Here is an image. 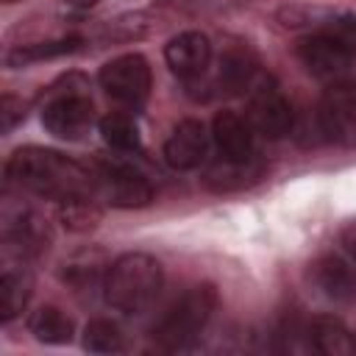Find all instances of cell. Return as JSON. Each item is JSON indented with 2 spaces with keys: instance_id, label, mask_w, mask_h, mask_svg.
<instances>
[{
  "instance_id": "9",
  "label": "cell",
  "mask_w": 356,
  "mask_h": 356,
  "mask_svg": "<svg viewBox=\"0 0 356 356\" xmlns=\"http://www.w3.org/2000/svg\"><path fill=\"white\" fill-rule=\"evenodd\" d=\"M97 192L117 209H142L153 200L150 181L128 164H103L97 172Z\"/></svg>"
},
{
  "instance_id": "5",
  "label": "cell",
  "mask_w": 356,
  "mask_h": 356,
  "mask_svg": "<svg viewBox=\"0 0 356 356\" xmlns=\"http://www.w3.org/2000/svg\"><path fill=\"white\" fill-rule=\"evenodd\" d=\"M97 81H100L103 92L111 100H117L128 108L145 106V100L150 95V83H153L150 64L139 53H125V56H117V58L106 61L100 67Z\"/></svg>"
},
{
  "instance_id": "19",
  "label": "cell",
  "mask_w": 356,
  "mask_h": 356,
  "mask_svg": "<svg viewBox=\"0 0 356 356\" xmlns=\"http://www.w3.org/2000/svg\"><path fill=\"white\" fill-rule=\"evenodd\" d=\"M81 39L70 36V39H53V42H33V44H17L6 53V64L8 67H28V64H36V61H44V58H58L64 53H72L78 50Z\"/></svg>"
},
{
  "instance_id": "10",
  "label": "cell",
  "mask_w": 356,
  "mask_h": 356,
  "mask_svg": "<svg viewBox=\"0 0 356 356\" xmlns=\"http://www.w3.org/2000/svg\"><path fill=\"white\" fill-rule=\"evenodd\" d=\"M164 61L181 81H197L209 70L211 61V42L200 31H184L172 36L164 47Z\"/></svg>"
},
{
  "instance_id": "21",
  "label": "cell",
  "mask_w": 356,
  "mask_h": 356,
  "mask_svg": "<svg viewBox=\"0 0 356 356\" xmlns=\"http://www.w3.org/2000/svg\"><path fill=\"white\" fill-rule=\"evenodd\" d=\"M103 217V209L97 206V200H92V195H81V197H70L58 203V220L64 228L70 231H92Z\"/></svg>"
},
{
  "instance_id": "13",
  "label": "cell",
  "mask_w": 356,
  "mask_h": 356,
  "mask_svg": "<svg viewBox=\"0 0 356 356\" xmlns=\"http://www.w3.org/2000/svg\"><path fill=\"white\" fill-rule=\"evenodd\" d=\"M253 134L256 131L248 122V117H239L236 111H220L211 122V136L222 150V159H231V161L253 159Z\"/></svg>"
},
{
  "instance_id": "8",
  "label": "cell",
  "mask_w": 356,
  "mask_h": 356,
  "mask_svg": "<svg viewBox=\"0 0 356 356\" xmlns=\"http://www.w3.org/2000/svg\"><path fill=\"white\" fill-rule=\"evenodd\" d=\"M317 122L325 139L342 147H356V83L334 81L320 97Z\"/></svg>"
},
{
  "instance_id": "11",
  "label": "cell",
  "mask_w": 356,
  "mask_h": 356,
  "mask_svg": "<svg viewBox=\"0 0 356 356\" xmlns=\"http://www.w3.org/2000/svg\"><path fill=\"white\" fill-rule=\"evenodd\" d=\"M206 153H209V131L200 120H181L170 139L164 142V161L172 167V170H195L206 161Z\"/></svg>"
},
{
  "instance_id": "22",
  "label": "cell",
  "mask_w": 356,
  "mask_h": 356,
  "mask_svg": "<svg viewBox=\"0 0 356 356\" xmlns=\"http://www.w3.org/2000/svg\"><path fill=\"white\" fill-rule=\"evenodd\" d=\"M83 350H89V353H122L125 337L117 328V323H111L106 317H95L83 328Z\"/></svg>"
},
{
  "instance_id": "25",
  "label": "cell",
  "mask_w": 356,
  "mask_h": 356,
  "mask_svg": "<svg viewBox=\"0 0 356 356\" xmlns=\"http://www.w3.org/2000/svg\"><path fill=\"white\" fill-rule=\"evenodd\" d=\"M6 3H14V0H6Z\"/></svg>"
},
{
  "instance_id": "3",
  "label": "cell",
  "mask_w": 356,
  "mask_h": 356,
  "mask_svg": "<svg viewBox=\"0 0 356 356\" xmlns=\"http://www.w3.org/2000/svg\"><path fill=\"white\" fill-rule=\"evenodd\" d=\"M356 56V19L350 14H337L328 25L317 28L298 44V58L303 67L323 81H337L348 72Z\"/></svg>"
},
{
  "instance_id": "16",
  "label": "cell",
  "mask_w": 356,
  "mask_h": 356,
  "mask_svg": "<svg viewBox=\"0 0 356 356\" xmlns=\"http://www.w3.org/2000/svg\"><path fill=\"white\" fill-rule=\"evenodd\" d=\"M33 292V275L22 264H6L0 273V320L8 323L28 306Z\"/></svg>"
},
{
  "instance_id": "18",
  "label": "cell",
  "mask_w": 356,
  "mask_h": 356,
  "mask_svg": "<svg viewBox=\"0 0 356 356\" xmlns=\"http://www.w3.org/2000/svg\"><path fill=\"white\" fill-rule=\"evenodd\" d=\"M28 331L44 345H67L72 342L75 325L58 306H39L28 317Z\"/></svg>"
},
{
  "instance_id": "24",
  "label": "cell",
  "mask_w": 356,
  "mask_h": 356,
  "mask_svg": "<svg viewBox=\"0 0 356 356\" xmlns=\"http://www.w3.org/2000/svg\"><path fill=\"white\" fill-rule=\"evenodd\" d=\"M342 248H345V253L350 256V261L356 264V225L345 228V234H342Z\"/></svg>"
},
{
  "instance_id": "23",
  "label": "cell",
  "mask_w": 356,
  "mask_h": 356,
  "mask_svg": "<svg viewBox=\"0 0 356 356\" xmlns=\"http://www.w3.org/2000/svg\"><path fill=\"white\" fill-rule=\"evenodd\" d=\"M22 120H25V103L14 95H3V100H0V131L11 134Z\"/></svg>"
},
{
  "instance_id": "17",
  "label": "cell",
  "mask_w": 356,
  "mask_h": 356,
  "mask_svg": "<svg viewBox=\"0 0 356 356\" xmlns=\"http://www.w3.org/2000/svg\"><path fill=\"white\" fill-rule=\"evenodd\" d=\"M259 81V70H256V58L248 50H228L220 58V70H217V86L225 95H239L245 89H250Z\"/></svg>"
},
{
  "instance_id": "7",
  "label": "cell",
  "mask_w": 356,
  "mask_h": 356,
  "mask_svg": "<svg viewBox=\"0 0 356 356\" xmlns=\"http://www.w3.org/2000/svg\"><path fill=\"white\" fill-rule=\"evenodd\" d=\"M248 122L256 134H264L267 139H281L292 128V106L278 89L273 78L259 75V81L248 89Z\"/></svg>"
},
{
  "instance_id": "15",
  "label": "cell",
  "mask_w": 356,
  "mask_h": 356,
  "mask_svg": "<svg viewBox=\"0 0 356 356\" xmlns=\"http://www.w3.org/2000/svg\"><path fill=\"white\" fill-rule=\"evenodd\" d=\"M309 345L325 356H353L356 353V337L353 331L334 314H320L306 325Z\"/></svg>"
},
{
  "instance_id": "12",
  "label": "cell",
  "mask_w": 356,
  "mask_h": 356,
  "mask_svg": "<svg viewBox=\"0 0 356 356\" xmlns=\"http://www.w3.org/2000/svg\"><path fill=\"white\" fill-rule=\"evenodd\" d=\"M3 242L19 256H36L47 248L50 231L39 214L28 209H17V211H6L3 217Z\"/></svg>"
},
{
  "instance_id": "20",
  "label": "cell",
  "mask_w": 356,
  "mask_h": 356,
  "mask_svg": "<svg viewBox=\"0 0 356 356\" xmlns=\"http://www.w3.org/2000/svg\"><path fill=\"white\" fill-rule=\"evenodd\" d=\"M100 136H103V142H106L108 147H114V150L134 153V150L142 147L139 128H136V122H134L131 114H120V111L106 114V117L100 120Z\"/></svg>"
},
{
  "instance_id": "1",
  "label": "cell",
  "mask_w": 356,
  "mask_h": 356,
  "mask_svg": "<svg viewBox=\"0 0 356 356\" xmlns=\"http://www.w3.org/2000/svg\"><path fill=\"white\" fill-rule=\"evenodd\" d=\"M6 178L33 195L50 200H70L97 192V175L81 161L50 147H19L6 161Z\"/></svg>"
},
{
  "instance_id": "2",
  "label": "cell",
  "mask_w": 356,
  "mask_h": 356,
  "mask_svg": "<svg viewBox=\"0 0 356 356\" xmlns=\"http://www.w3.org/2000/svg\"><path fill=\"white\" fill-rule=\"evenodd\" d=\"M164 286V267L150 253H122L103 278L106 303L122 314H142Z\"/></svg>"
},
{
  "instance_id": "4",
  "label": "cell",
  "mask_w": 356,
  "mask_h": 356,
  "mask_svg": "<svg viewBox=\"0 0 356 356\" xmlns=\"http://www.w3.org/2000/svg\"><path fill=\"white\" fill-rule=\"evenodd\" d=\"M214 309H217V289L211 284H197L186 289L170 306V312L153 325V342L161 350L189 348L200 337V331L209 325Z\"/></svg>"
},
{
  "instance_id": "6",
  "label": "cell",
  "mask_w": 356,
  "mask_h": 356,
  "mask_svg": "<svg viewBox=\"0 0 356 356\" xmlns=\"http://www.w3.org/2000/svg\"><path fill=\"white\" fill-rule=\"evenodd\" d=\"M95 122V106L89 100L86 92L72 89H58L47 97L44 108H42V125L47 128V134L58 136V139H81L83 134H89Z\"/></svg>"
},
{
  "instance_id": "14",
  "label": "cell",
  "mask_w": 356,
  "mask_h": 356,
  "mask_svg": "<svg viewBox=\"0 0 356 356\" xmlns=\"http://www.w3.org/2000/svg\"><path fill=\"white\" fill-rule=\"evenodd\" d=\"M312 278L328 300H334V303L356 300V270L342 256H323L320 261H314Z\"/></svg>"
}]
</instances>
